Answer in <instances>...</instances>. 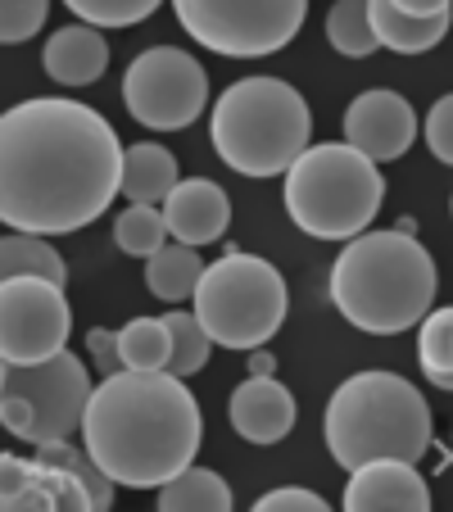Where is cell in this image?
Segmentation results:
<instances>
[{
  "mask_svg": "<svg viewBox=\"0 0 453 512\" xmlns=\"http://www.w3.org/2000/svg\"><path fill=\"white\" fill-rule=\"evenodd\" d=\"M322 435L331 458L349 472L376 458L417 463L431 449V408L422 390L395 372H354L331 395Z\"/></svg>",
  "mask_w": 453,
  "mask_h": 512,
  "instance_id": "obj_4",
  "label": "cell"
},
{
  "mask_svg": "<svg viewBox=\"0 0 453 512\" xmlns=\"http://www.w3.org/2000/svg\"><path fill=\"white\" fill-rule=\"evenodd\" d=\"M200 404L168 368H123L96 386L82 417V449L132 490H159L200 449Z\"/></svg>",
  "mask_w": 453,
  "mask_h": 512,
  "instance_id": "obj_2",
  "label": "cell"
},
{
  "mask_svg": "<svg viewBox=\"0 0 453 512\" xmlns=\"http://www.w3.org/2000/svg\"><path fill=\"white\" fill-rule=\"evenodd\" d=\"M259 512H277V508H299V512H322L327 508V499L313 490H299V485H281V490H268L259 503H254Z\"/></svg>",
  "mask_w": 453,
  "mask_h": 512,
  "instance_id": "obj_30",
  "label": "cell"
},
{
  "mask_svg": "<svg viewBox=\"0 0 453 512\" xmlns=\"http://www.w3.org/2000/svg\"><path fill=\"white\" fill-rule=\"evenodd\" d=\"M68 331H73V309H68L59 281H0V358L5 363H46V358L64 354Z\"/></svg>",
  "mask_w": 453,
  "mask_h": 512,
  "instance_id": "obj_11",
  "label": "cell"
},
{
  "mask_svg": "<svg viewBox=\"0 0 453 512\" xmlns=\"http://www.w3.org/2000/svg\"><path fill=\"white\" fill-rule=\"evenodd\" d=\"M168 331H173V363H168V372H177V377H191V372H200L204 363H209V345L213 336L204 331V322L195 318V313H168Z\"/></svg>",
  "mask_w": 453,
  "mask_h": 512,
  "instance_id": "obj_25",
  "label": "cell"
},
{
  "mask_svg": "<svg viewBox=\"0 0 453 512\" xmlns=\"http://www.w3.org/2000/svg\"><path fill=\"white\" fill-rule=\"evenodd\" d=\"M453 14H404L395 0H372V28L381 37V46L399 50V55H422V50L440 46L444 32H449Z\"/></svg>",
  "mask_w": 453,
  "mask_h": 512,
  "instance_id": "obj_17",
  "label": "cell"
},
{
  "mask_svg": "<svg viewBox=\"0 0 453 512\" xmlns=\"http://www.w3.org/2000/svg\"><path fill=\"white\" fill-rule=\"evenodd\" d=\"M123 105L136 123L155 132H182L209 105V73L177 46H150L127 64Z\"/></svg>",
  "mask_w": 453,
  "mask_h": 512,
  "instance_id": "obj_10",
  "label": "cell"
},
{
  "mask_svg": "<svg viewBox=\"0 0 453 512\" xmlns=\"http://www.w3.org/2000/svg\"><path fill=\"white\" fill-rule=\"evenodd\" d=\"M0 467H5V508H10V503L32 485V476H37V463H23V458L5 454V458H0Z\"/></svg>",
  "mask_w": 453,
  "mask_h": 512,
  "instance_id": "obj_32",
  "label": "cell"
},
{
  "mask_svg": "<svg viewBox=\"0 0 453 512\" xmlns=\"http://www.w3.org/2000/svg\"><path fill=\"white\" fill-rule=\"evenodd\" d=\"M417 358L422 368H453V309H435L417 322Z\"/></svg>",
  "mask_w": 453,
  "mask_h": 512,
  "instance_id": "obj_27",
  "label": "cell"
},
{
  "mask_svg": "<svg viewBox=\"0 0 453 512\" xmlns=\"http://www.w3.org/2000/svg\"><path fill=\"white\" fill-rule=\"evenodd\" d=\"M386 182L376 159L349 141H318L286 173V213L299 232L318 241H354L381 209Z\"/></svg>",
  "mask_w": 453,
  "mask_h": 512,
  "instance_id": "obj_6",
  "label": "cell"
},
{
  "mask_svg": "<svg viewBox=\"0 0 453 512\" xmlns=\"http://www.w3.org/2000/svg\"><path fill=\"white\" fill-rule=\"evenodd\" d=\"M404 14H440V10H449L453 0H395Z\"/></svg>",
  "mask_w": 453,
  "mask_h": 512,
  "instance_id": "obj_33",
  "label": "cell"
},
{
  "mask_svg": "<svg viewBox=\"0 0 453 512\" xmlns=\"http://www.w3.org/2000/svg\"><path fill=\"white\" fill-rule=\"evenodd\" d=\"M186 37L227 59L277 55L304 28L309 0H173Z\"/></svg>",
  "mask_w": 453,
  "mask_h": 512,
  "instance_id": "obj_9",
  "label": "cell"
},
{
  "mask_svg": "<svg viewBox=\"0 0 453 512\" xmlns=\"http://www.w3.org/2000/svg\"><path fill=\"white\" fill-rule=\"evenodd\" d=\"M159 508L164 512H227L232 508V485L209 467H186L173 481L159 485Z\"/></svg>",
  "mask_w": 453,
  "mask_h": 512,
  "instance_id": "obj_20",
  "label": "cell"
},
{
  "mask_svg": "<svg viewBox=\"0 0 453 512\" xmlns=\"http://www.w3.org/2000/svg\"><path fill=\"white\" fill-rule=\"evenodd\" d=\"M91 395L96 386H91L87 363L68 349L46 363L0 368V422L28 445H50V440H68L73 431H82Z\"/></svg>",
  "mask_w": 453,
  "mask_h": 512,
  "instance_id": "obj_8",
  "label": "cell"
},
{
  "mask_svg": "<svg viewBox=\"0 0 453 512\" xmlns=\"http://www.w3.org/2000/svg\"><path fill=\"white\" fill-rule=\"evenodd\" d=\"M114 241H118V250L132 254V259H150V254H159L168 245L164 209H155V204H127V209L118 213V223H114Z\"/></svg>",
  "mask_w": 453,
  "mask_h": 512,
  "instance_id": "obj_24",
  "label": "cell"
},
{
  "mask_svg": "<svg viewBox=\"0 0 453 512\" xmlns=\"http://www.w3.org/2000/svg\"><path fill=\"white\" fill-rule=\"evenodd\" d=\"M272 372H277V358H272L268 354V349H254V354H250V377H272Z\"/></svg>",
  "mask_w": 453,
  "mask_h": 512,
  "instance_id": "obj_34",
  "label": "cell"
},
{
  "mask_svg": "<svg viewBox=\"0 0 453 512\" xmlns=\"http://www.w3.org/2000/svg\"><path fill=\"white\" fill-rule=\"evenodd\" d=\"M290 309L286 281L259 254L227 245L218 263H209L195 286V318L222 349H259L281 331Z\"/></svg>",
  "mask_w": 453,
  "mask_h": 512,
  "instance_id": "obj_7",
  "label": "cell"
},
{
  "mask_svg": "<svg viewBox=\"0 0 453 512\" xmlns=\"http://www.w3.org/2000/svg\"><path fill=\"white\" fill-rule=\"evenodd\" d=\"M164 218L173 241L186 245H209L227 236V223H232V200L218 182L209 177H191V182H177L173 195L164 200Z\"/></svg>",
  "mask_w": 453,
  "mask_h": 512,
  "instance_id": "obj_15",
  "label": "cell"
},
{
  "mask_svg": "<svg viewBox=\"0 0 453 512\" xmlns=\"http://www.w3.org/2000/svg\"><path fill=\"white\" fill-rule=\"evenodd\" d=\"M349 512H376V508H404V512H426L431 508V485L417 472V463L404 458H376V463L354 467L345 485Z\"/></svg>",
  "mask_w": 453,
  "mask_h": 512,
  "instance_id": "obj_13",
  "label": "cell"
},
{
  "mask_svg": "<svg viewBox=\"0 0 453 512\" xmlns=\"http://www.w3.org/2000/svg\"><path fill=\"white\" fill-rule=\"evenodd\" d=\"M426 145H431V155L440 164L453 168V91L435 100L431 114H426Z\"/></svg>",
  "mask_w": 453,
  "mask_h": 512,
  "instance_id": "obj_29",
  "label": "cell"
},
{
  "mask_svg": "<svg viewBox=\"0 0 453 512\" xmlns=\"http://www.w3.org/2000/svg\"><path fill=\"white\" fill-rule=\"evenodd\" d=\"M123 141L100 109L37 96L0 123V218L14 232H82L123 191Z\"/></svg>",
  "mask_w": 453,
  "mask_h": 512,
  "instance_id": "obj_1",
  "label": "cell"
},
{
  "mask_svg": "<svg viewBox=\"0 0 453 512\" xmlns=\"http://www.w3.org/2000/svg\"><path fill=\"white\" fill-rule=\"evenodd\" d=\"M41 64L59 87H91L109 68V46L96 23H68L41 50Z\"/></svg>",
  "mask_w": 453,
  "mask_h": 512,
  "instance_id": "obj_16",
  "label": "cell"
},
{
  "mask_svg": "<svg viewBox=\"0 0 453 512\" xmlns=\"http://www.w3.org/2000/svg\"><path fill=\"white\" fill-rule=\"evenodd\" d=\"M64 5L96 28H132V23L150 19L164 0H64Z\"/></svg>",
  "mask_w": 453,
  "mask_h": 512,
  "instance_id": "obj_26",
  "label": "cell"
},
{
  "mask_svg": "<svg viewBox=\"0 0 453 512\" xmlns=\"http://www.w3.org/2000/svg\"><path fill=\"white\" fill-rule=\"evenodd\" d=\"M50 0H0V41L5 46H19V41L37 37L41 23H46Z\"/></svg>",
  "mask_w": 453,
  "mask_h": 512,
  "instance_id": "obj_28",
  "label": "cell"
},
{
  "mask_svg": "<svg viewBox=\"0 0 453 512\" xmlns=\"http://www.w3.org/2000/svg\"><path fill=\"white\" fill-rule=\"evenodd\" d=\"M87 349H91V358H96V368L105 372V377H114V372H123V354H118V331H105V327H96L87 336Z\"/></svg>",
  "mask_w": 453,
  "mask_h": 512,
  "instance_id": "obj_31",
  "label": "cell"
},
{
  "mask_svg": "<svg viewBox=\"0 0 453 512\" xmlns=\"http://www.w3.org/2000/svg\"><path fill=\"white\" fill-rule=\"evenodd\" d=\"M449 213H453V200H449Z\"/></svg>",
  "mask_w": 453,
  "mask_h": 512,
  "instance_id": "obj_36",
  "label": "cell"
},
{
  "mask_svg": "<svg viewBox=\"0 0 453 512\" xmlns=\"http://www.w3.org/2000/svg\"><path fill=\"white\" fill-rule=\"evenodd\" d=\"M0 277H50L64 286L68 268H64V254H55L46 245V236L10 232L0 241Z\"/></svg>",
  "mask_w": 453,
  "mask_h": 512,
  "instance_id": "obj_21",
  "label": "cell"
},
{
  "mask_svg": "<svg viewBox=\"0 0 453 512\" xmlns=\"http://www.w3.org/2000/svg\"><path fill=\"white\" fill-rule=\"evenodd\" d=\"M227 417H232L241 440H250V445H277V440L290 435V426H295V395L277 377H250L232 390Z\"/></svg>",
  "mask_w": 453,
  "mask_h": 512,
  "instance_id": "obj_14",
  "label": "cell"
},
{
  "mask_svg": "<svg viewBox=\"0 0 453 512\" xmlns=\"http://www.w3.org/2000/svg\"><path fill=\"white\" fill-rule=\"evenodd\" d=\"M177 186V159L168 145L136 141L123 155V195L132 204H164Z\"/></svg>",
  "mask_w": 453,
  "mask_h": 512,
  "instance_id": "obj_18",
  "label": "cell"
},
{
  "mask_svg": "<svg viewBox=\"0 0 453 512\" xmlns=\"http://www.w3.org/2000/svg\"><path fill=\"white\" fill-rule=\"evenodd\" d=\"M440 290L435 259L408 232H363L336 254L331 300L367 336H399L431 313Z\"/></svg>",
  "mask_w": 453,
  "mask_h": 512,
  "instance_id": "obj_3",
  "label": "cell"
},
{
  "mask_svg": "<svg viewBox=\"0 0 453 512\" xmlns=\"http://www.w3.org/2000/svg\"><path fill=\"white\" fill-rule=\"evenodd\" d=\"M118 354H123V368H168L173 363V331L164 318H132L118 331Z\"/></svg>",
  "mask_w": 453,
  "mask_h": 512,
  "instance_id": "obj_23",
  "label": "cell"
},
{
  "mask_svg": "<svg viewBox=\"0 0 453 512\" xmlns=\"http://www.w3.org/2000/svg\"><path fill=\"white\" fill-rule=\"evenodd\" d=\"M422 372H426V381H431V386L453 390V368H422Z\"/></svg>",
  "mask_w": 453,
  "mask_h": 512,
  "instance_id": "obj_35",
  "label": "cell"
},
{
  "mask_svg": "<svg viewBox=\"0 0 453 512\" xmlns=\"http://www.w3.org/2000/svg\"><path fill=\"white\" fill-rule=\"evenodd\" d=\"M327 41L345 59H367L381 50V37L372 28V0H336L327 14Z\"/></svg>",
  "mask_w": 453,
  "mask_h": 512,
  "instance_id": "obj_22",
  "label": "cell"
},
{
  "mask_svg": "<svg viewBox=\"0 0 453 512\" xmlns=\"http://www.w3.org/2000/svg\"><path fill=\"white\" fill-rule=\"evenodd\" d=\"M209 132L227 168L245 177H277L309 150L313 114L290 82L245 78L218 96Z\"/></svg>",
  "mask_w": 453,
  "mask_h": 512,
  "instance_id": "obj_5",
  "label": "cell"
},
{
  "mask_svg": "<svg viewBox=\"0 0 453 512\" xmlns=\"http://www.w3.org/2000/svg\"><path fill=\"white\" fill-rule=\"evenodd\" d=\"M200 277H204V263H200V254H195V245H186V241L164 245V250L150 254V263H145V286L164 304L195 300Z\"/></svg>",
  "mask_w": 453,
  "mask_h": 512,
  "instance_id": "obj_19",
  "label": "cell"
},
{
  "mask_svg": "<svg viewBox=\"0 0 453 512\" xmlns=\"http://www.w3.org/2000/svg\"><path fill=\"white\" fill-rule=\"evenodd\" d=\"M345 141L354 150H363L376 164H390V159H404L408 145L417 141V114L399 91L376 87L354 96V105L345 109Z\"/></svg>",
  "mask_w": 453,
  "mask_h": 512,
  "instance_id": "obj_12",
  "label": "cell"
}]
</instances>
